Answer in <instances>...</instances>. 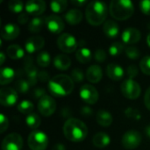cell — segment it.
<instances>
[{
    "label": "cell",
    "mask_w": 150,
    "mask_h": 150,
    "mask_svg": "<svg viewBox=\"0 0 150 150\" xmlns=\"http://www.w3.org/2000/svg\"><path fill=\"white\" fill-rule=\"evenodd\" d=\"M63 134L72 142H81L87 137L88 128L82 120L71 118L66 120L63 125Z\"/></svg>",
    "instance_id": "6da1fadb"
},
{
    "label": "cell",
    "mask_w": 150,
    "mask_h": 150,
    "mask_svg": "<svg viewBox=\"0 0 150 150\" xmlns=\"http://www.w3.org/2000/svg\"><path fill=\"white\" fill-rule=\"evenodd\" d=\"M75 84L71 76L64 74L56 75L49 80L48 89L52 95L57 98L68 96L74 90Z\"/></svg>",
    "instance_id": "7a4b0ae2"
},
{
    "label": "cell",
    "mask_w": 150,
    "mask_h": 150,
    "mask_svg": "<svg viewBox=\"0 0 150 150\" xmlns=\"http://www.w3.org/2000/svg\"><path fill=\"white\" fill-rule=\"evenodd\" d=\"M108 7L105 3L101 1H91L86 7L85 17L89 24L99 25L105 22Z\"/></svg>",
    "instance_id": "3957f363"
},
{
    "label": "cell",
    "mask_w": 150,
    "mask_h": 150,
    "mask_svg": "<svg viewBox=\"0 0 150 150\" xmlns=\"http://www.w3.org/2000/svg\"><path fill=\"white\" fill-rule=\"evenodd\" d=\"M109 12L116 20H126L134 12V5L129 0H112L110 3Z\"/></svg>",
    "instance_id": "277c9868"
},
{
    "label": "cell",
    "mask_w": 150,
    "mask_h": 150,
    "mask_svg": "<svg viewBox=\"0 0 150 150\" xmlns=\"http://www.w3.org/2000/svg\"><path fill=\"white\" fill-rule=\"evenodd\" d=\"M27 144L31 150H46L48 145V137L43 132L33 131L28 135Z\"/></svg>",
    "instance_id": "5b68a950"
},
{
    "label": "cell",
    "mask_w": 150,
    "mask_h": 150,
    "mask_svg": "<svg viewBox=\"0 0 150 150\" xmlns=\"http://www.w3.org/2000/svg\"><path fill=\"white\" fill-rule=\"evenodd\" d=\"M121 92L125 98L128 99H137L141 93L142 88L140 84L134 79H127L121 84Z\"/></svg>",
    "instance_id": "8992f818"
},
{
    "label": "cell",
    "mask_w": 150,
    "mask_h": 150,
    "mask_svg": "<svg viewBox=\"0 0 150 150\" xmlns=\"http://www.w3.org/2000/svg\"><path fill=\"white\" fill-rule=\"evenodd\" d=\"M57 46L64 53H73L76 50L77 41L72 34L65 33L58 37Z\"/></svg>",
    "instance_id": "52a82bcc"
},
{
    "label": "cell",
    "mask_w": 150,
    "mask_h": 150,
    "mask_svg": "<svg viewBox=\"0 0 150 150\" xmlns=\"http://www.w3.org/2000/svg\"><path fill=\"white\" fill-rule=\"evenodd\" d=\"M142 134L135 130H130L124 134L122 137V145L126 149H135L142 143Z\"/></svg>",
    "instance_id": "ba28073f"
},
{
    "label": "cell",
    "mask_w": 150,
    "mask_h": 150,
    "mask_svg": "<svg viewBox=\"0 0 150 150\" xmlns=\"http://www.w3.org/2000/svg\"><path fill=\"white\" fill-rule=\"evenodd\" d=\"M38 110L45 117L51 116L56 110V102L52 97L45 95L38 102Z\"/></svg>",
    "instance_id": "9c48e42d"
},
{
    "label": "cell",
    "mask_w": 150,
    "mask_h": 150,
    "mask_svg": "<svg viewBox=\"0 0 150 150\" xmlns=\"http://www.w3.org/2000/svg\"><path fill=\"white\" fill-rule=\"evenodd\" d=\"M23 139L17 133H11L4 137L2 142V150H21Z\"/></svg>",
    "instance_id": "30bf717a"
},
{
    "label": "cell",
    "mask_w": 150,
    "mask_h": 150,
    "mask_svg": "<svg viewBox=\"0 0 150 150\" xmlns=\"http://www.w3.org/2000/svg\"><path fill=\"white\" fill-rule=\"evenodd\" d=\"M18 92L11 87H4L0 90V103L6 107L13 106L18 101Z\"/></svg>",
    "instance_id": "8fae6325"
},
{
    "label": "cell",
    "mask_w": 150,
    "mask_h": 150,
    "mask_svg": "<svg viewBox=\"0 0 150 150\" xmlns=\"http://www.w3.org/2000/svg\"><path fill=\"white\" fill-rule=\"evenodd\" d=\"M98 92L91 84H83L80 89V98L89 105H94L98 100Z\"/></svg>",
    "instance_id": "7c38bea8"
},
{
    "label": "cell",
    "mask_w": 150,
    "mask_h": 150,
    "mask_svg": "<svg viewBox=\"0 0 150 150\" xmlns=\"http://www.w3.org/2000/svg\"><path fill=\"white\" fill-rule=\"evenodd\" d=\"M46 25L52 33H60L64 29V22L61 17L52 14L46 18Z\"/></svg>",
    "instance_id": "4fadbf2b"
},
{
    "label": "cell",
    "mask_w": 150,
    "mask_h": 150,
    "mask_svg": "<svg viewBox=\"0 0 150 150\" xmlns=\"http://www.w3.org/2000/svg\"><path fill=\"white\" fill-rule=\"evenodd\" d=\"M25 11L33 16H39L46 11V3L43 0H29L25 4Z\"/></svg>",
    "instance_id": "5bb4252c"
},
{
    "label": "cell",
    "mask_w": 150,
    "mask_h": 150,
    "mask_svg": "<svg viewBox=\"0 0 150 150\" xmlns=\"http://www.w3.org/2000/svg\"><path fill=\"white\" fill-rule=\"evenodd\" d=\"M45 45V40L43 37L34 35L28 38L25 41V49L28 53L33 54L43 48Z\"/></svg>",
    "instance_id": "9a60e30c"
},
{
    "label": "cell",
    "mask_w": 150,
    "mask_h": 150,
    "mask_svg": "<svg viewBox=\"0 0 150 150\" xmlns=\"http://www.w3.org/2000/svg\"><path fill=\"white\" fill-rule=\"evenodd\" d=\"M121 38L122 41L126 44H135L141 40L142 33L135 27H128L124 30Z\"/></svg>",
    "instance_id": "2e32d148"
},
{
    "label": "cell",
    "mask_w": 150,
    "mask_h": 150,
    "mask_svg": "<svg viewBox=\"0 0 150 150\" xmlns=\"http://www.w3.org/2000/svg\"><path fill=\"white\" fill-rule=\"evenodd\" d=\"M20 33V29L18 27V25H17L16 24H7L5 25L3 28H2V32H1V37L4 40H11L16 39Z\"/></svg>",
    "instance_id": "e0dca14e"
},
{
    "label": "cell",
    "mask_w": 150,
    "mask_h": 150,
    "mask_svg": "<svg viewBox=\"0 0 150 150\" xmlns=\"http://www.w3.org/2000/svg\"><path fill=\"white\" fill-rule=\"evenodd\" d=\"M106 73H107L108 77L113 81L121 80L125 75V72H124V69H122V67L115 62L109 63L107 65Z\"/></svg>",
    "instance_id": "ac0fdd59"
},
{
    "label": "cell",
    "mask_w": 150,
    "mask_h": 150,
    "mask_svg": "<svg viewBox=\"0 0 150 150\" xmlns=\"http://www.w3.org/2000/svg\"><path fill=\"white\" fill-rule=\"evenodd\" d=\"M103 77V71L100 66L94 64L88 68L86 71V78L92 83H98Z\"/></svg>",
    "instance_id": "d6986e66"
},
{
    "label": "cell",
    "mask_w": 150,
    "mask_h": 150,
    "mask_svg": "<svg viewBox=\"0 0 150 150\" xmlns=\"http://www.w3.org/2000/svg\"><path fill=\"white\" fill-rule=\"evenodd\" d=\"M103 31H104L105 34L107 37H109V38H116L119 35L120 27H119V25L115 21H112V20L109 19V20H107V21H105L104 23Z\"/></svg>",
    "instance_id": "ffe728a7"
},
{
    "label": "cell",
    "mask_w": 150,
    "mask_h": 150,
    "mask_svg": "<svg viewBox=\"0 0 150 150\" xmlns=\"http://www.w3.org/2000/svg\"><path fill=\"white\" fill-rule=\"evenodd\" d=\"M70 65L71 59L66 54H58L54 59V66L61 71L69 69Z\"/></svg>",
    "instance_id": "44dd1931"
},
{
    "label": "cell",
    "mask_w": 150,
    "mask_h": 150,
    "mask_svg": "<svg viewBox=\"0 0 150 150\" xmlns=\"http://www.w3.org/2000/svg\"><path fill=\"white\" fill-rule=\"evenodd\" d=\"M110 142H111L110 136L106 133H103V132L96 134L92 139L93 145L98 149H105L110 144Z\"/></svg>",
    "instance_id": "7402d4cb"
},
{
    "label": "cell",
    "mask_w": 150,
    "mask_h": 150,
    "mask_svg": "<svg viewBox=\"0 0 150 150\" xmlns=\"http://www.w3.org/2000/svg\"><path fill=\"white\" fill-rule=\"evenodd\" d=\"M96 119H97V122L101 127H110L112 125V121H113L112 114L108 111H105V110L98 111V113H97Z\"/></svg>",
    "instance_id": "603a6c76"
},
{
    "label": "cell",
    "mask_w": 150,
    "mask_h": 150,
    "mask_svg": "<svg viewBox=\"0 0 150 150\" xmlns=\"http://www.w3.org/2000/svg\"><path fill=\"white\" fill-rule=\"evenodd\" d=\"M83 17V12L80 10H78V9H71L70 11H69L65 14L64 18L70 25H77L82 21Z\"/></svg>",
    "instance_id": "cb8c5ba5"
},
{
    "label": "cell",
    "mask_w": 150,
    "mask_h": 150,
    "mask_svg": "<svg viewBox=\"0 0 150 150\" xmlns=\"http://www.w3.org/2000/svg\"><path fill=\"white\" fill-rule=\"evenodd\" d=\"M14 76L15 72L11 68H2L0 70V84L6 85L11 83L14 79Z\"/></svg>",
    "instance_id": "d4e9b609"
},
{
    "label": "cell",
    "mask_w": 150,
    "mask_h": 150,
    "mask_svg": "<svg viewBox=\"0 0 150 150\" xmlns=\"http://www.w3.org/2000/svg\"><path fill=\"white\" fill-rule=\"evenodd\" d=\"M76 60L83 64L90 62L92 59V53L87 47H81L76 50Z\"/></svg>",
    "instance_id": "484cf974"
},
{
    "label": "cell",
    "mask_w": 150,
    "mask_h": 150,
    "mask_svg": "<svg viewBox=\"0 0 150 150\" xmlns=\"http://www.w3.org/2000/svg\"><path fill=\"white\" fill-rule=\"evenodd\" d=\"M6 54L7 56L12 60H18L20 59L24 56L25 53L24 50L21 47L18 45H11L7 47L6 49Z\"/></svg>",
    "instance_id": "4316f807"
},
{
    "label": "cell",
    "mask_w": 150,
    "mask_h": 150,
    "mask_svg": "<svg viewBox=\"0 0 150 150\" xmlns=\"http://www.w3.org/2000/svg\"><path fill=\"white\" fill-rule=\"evenodd\" d=\"M44 25H46V18H34L28 24V30L32 33H39L42 30Z\"/></svg>",
    "instance_id": "83f0119b"
},
{
    "label": "cell",
    "mask_w": 150,
    "mask_h": 150,
    "mask_svg": "<svg viewBox=\"0 0 150 150\" xmlns=\"http://www.w3.org/2000/svg\"><path fill=\"white\" fill-rule=\"evenodd\" d=\"M25 123L27 125V127L31 129H36L40 127V123H41V120L40 118V116L34 112L30 113L29 115L26 116L25 119Z\"/></svg>",
    "instance_id": "f1b7e54d"
},
{
    "label": "cell",
    "mask_w": 150,
    "mask_h": 150,
    "mask_svg": "<svg viewBox=\"0 0 150 150\" xmlns=\"http://www.w3.org/2000/svg\"><path fill=\"white\" fill-rule=\"evenodd\" d=\"M51 10L54 13H62L68 7V2L66 0H54L50 3Z\"/></svg>",
    "instance_id": "f546056e"
},
{
    "label": "cell",
    "mask_w": 150,
    "mask_h": 150,
    "mask_svg": "<svg viewBox=\"0 0 150 150\" xmlns=\"http://www.w3.org/2000/svg\"><path fill=\"white\" fill-rule=\"evenodd\" d=\"M36 62H37V63H38L39 66L43 67V68H46V67H47L50 64V62H51L50 54L47 52L43 51V52L40 53L37 55Z\"/></svg>",
    "instance_id": "4dcf8cb0"
},
{
    "label": "cell",
    "mask_w": 150,
    "mask_h": 150,
    "mask_svg": "<svg viewBox=\"0 0 150 150\" xmlns=\"http://www.w3.org/2000/svg\"><path fill=\"white\" fill-rule=\"evenodd\" d=\"M33 108H34L33 104L29 100H24V101L20 102L18 105V112H20L23 114H26V115H29L30 113H32Z\"/></svg>",
    "instance_id": "1f68e13d"
},
{
    "label": "cell",
    "mask_w": 150,
    "mask_h": 150,
    "mask_svg": "<svg viewBox=\"0 0 150 150\" xmlns=\"http://www.w3.org/2000/svg\"><path fill=\"white\" fill-rule=\"evenodd\" d=\"M30 87L31 86H30L28 81L27 80H24V79H19L15 83V90L18 92L22 93V94L26 93L29 91Z\"/></svg>",
    "instance_id": "d6a6232c"
},
{
    "label": "cell",
    "mask_w": 150,
    "mask_h": 150,
    "mask_svg": "<svg viewBox=\"0 0 150 150\" xmlns=\"http://www.w3.org/2000/svg\"><path fill=\"white\" fill-rule=\"evenodd\" d=\"M23 3L20 0H11L8 3V8L14 13H20L23 10Z\"/></svg>",
    "instance_id": "836d02e7"
},
{
    "label": "cell",
    "mask_w": 150,
    "mask_h": 150,
    "mask_svg": "<svg viewBox=\"0 0 150 150\" xmlns=\"http://www.w3.org/2000/svg\"><path fill=\"white\" fill-rule=\"evenodd\" d=\"M124 46L120 42H114L112 43L110 47H109V53L112 56H118L120 55L123 50H124Z\"/></svg>",
    "instance_id": "e575fe53"
},
{
    "label": "cell",
    "mask_w": 150,
    "mask_h": 150,
    "mask_svg": "<svg viewBox=\"0 0 150 150\" xmlns=\"http://www.w3.org/2000/svg\"><path fill=\"white\" fill-rule=\"evenodd\" d=\"M140 68L144 74L150 76V55H146L141 60Z\"/></svg>",
    "instance_id": "d590c367"
},
{
    "label": "cell",
    "mask_w": 150,
    "mask_h": 150,
    "mask_svg": "<svg viewBox=\"0 0 150 150\" xmlns=\"http://www.w3.org/2000/svg\"><path fill=\"white\" fill-rule=\"evenodd\" d=\"M126 54H127V57L132 59V60L138 59L141 56L140 50L135 47H127L126 48Z\"/></svg>",
    "instance_id": "8d00e7d4"
},
{
    "label": "cell",
    "mask_w": 150,
    "mask_h": 150,
    "mask_svg": "<svg viewBox=\"0 0 150 150\" xmlns=\"http://www.w3.org/2000/svg\"><path fill=\"white\" fill-rule=\"evenodd\" d=\"M71 78L74 82H82L84 79V74L82 69H75L71 72Z\"/></svg>",
    "instance_id": "74e56055"
},
{
    "label": "cell",
    "mask_w": 150,
    "mask_h": 150,
    "mask_svg": "<svg viewBox=\"0 0 150 150\" xmlns=\"http://www.w3.org/2000/svg\"><path fill=\"white\" fill-rule=\"evenodd\" d=\"M126 115L129 118V119H133V120H139L141 118H142V115L140 113V112L134 108H127L126 110Z\"/></svg>",
    "instance_id": "f35d334b"
},
{
    "label": "cell",
    "mask_w": 150,
    "mask_h": 150,
    "mask_svg": "<svg viewBox=\"0 0 150 150\" xmlns=\"http://www.w3.org/2000/svg\"><path fill=\"white\" fill-rule=\"evenodd\" d=\"M9 127V120L8 118L4 115V114H1L0 115V133L3 134L4 133L7 128Z\"/></svg>",
    "instance_id": "ab89813d"
},
{
    "label": "cell",
    "mask_w": 150,
    "mask_h": 150,
    "mask_svg": "<svg viewBox=\"0 0 150 150\" xmlns=\"http://www.w3.org/2000/svg\"><path fill=\"white\" fill-rule=\"evenodd\" d=\"M127 75L129 79H134L138 75V68L134 64L128 66L127 69Z\"/></svg>",
    "instance_id": "60d3db41"
},
{
    "label": "cell",
    "mask_w": 150,
    "mask_h": 150,
    "mask_svg": "<svg viewBox=\"0 0 150 150\" xmlns=\"http://www.w3.org/2000/svg\"><path fill=\"white\" fill-rule=\"evenodd\" d=\"M95 59L97 62H103L106 60V53L104 49L102 48H98L96 50L95 52Z\"/></svg>",
    "instance_id": "b9f144b4"
},
{
    "label": "cell",
    "mask_w": 150,
    "mask_h": 150,
    "mask_svg": "<svg viewBox=\"0 0 150 150\" xmlns=\"http://www.w3.org/2000/svg\"><path fill=\"white\" fill-rule=\"evenodd\" d=\"M140 9L145 15H150V0L140 2Z\"/></svg>",
    "instance_id": "7bdbcfd3"
},
{
    "label": "cell",
    "mask_w": 150,
    "mask_h": 150,
    "mask_svg": "<svg viewBox=\"0 0 150 150\" xmlns=\"http://www.w3.org/2000/svg\"><path fill=\"white\" fill-rule=\"evenodd\" d=\"M46 94V91L43 88H37L33 91V97L36 99H40L41 98H43Z\"/></svg>",
    "instance_id": "ee69618b"
},
{
    "label": "cell",
    "mask_w": 150,
    "mask_h": 150,
    "mask_svg": "<svg viewBox=\"0 0 150 150\" xmlns=\"http://www.w3.org/2000/svg\"><path fill=\"white\" fill-rule=\"evenodd\" d=\"M38 80L42 81V82H46L47 80H49V75L47 71H41L38 73Z\"/></svg>",
    "instance_id": "f6af8a7d"
},
{
    "label": "cell",
    "mask_w": 150,
    "mask_h": 150,
    "mask_svg": "<svg viewBox=\"0 0 150 150\" xmlns=\"http://www.w3.org/2000/svg\"><path fill=\"white\" fill-rule=\"evenodd\" d=\"M144 103H145L147 109L150 111V87L146 91V93L144 96Z\"/></svg>",
    "instance_id": "bcb514c9"
},
{
    "label": "cell",
    "mask_w": 150,
    "mask_h": 150,
    "mask_svg": "<svg viewBox=\"0 0 150 150\" xmlns=\"http://www.w3.org/2000/svg\"><path fill=\"white\" fill-rule=\"evenodd\" d=\"M18 23H20L22 25L25 24L28 21V14H26V13H21V14H19V16L18 18Z\"/></svg>",
    "instance_id": "7dc6e473"
},
{
    "label": "cell",
    "mask_w": 150,
    "mask_h": 150,
    "mask_svg": "<svg viewBox=\"0 0 150 150\" xmlns=\"http://www.w3.org/2000/svg\"><path fill=\"white\" fill-rule=\"evenodd\" d=\"M71 3L74 5H76L77 7H80V6H83L86 3V1L85 0H73V1H71Z\"/></svg>",
    "instance_id": "c3c4849f"
},
{
    "label": "cell",
    "mask_w": 150,
    "mask_h": 150,
    "mask_svg": "<svg viewBox=\"0 0 150 150\" xmlns=\"http://www.w3.org/2000/svg\"><path fill=\"white\" fill-rule=\"evenodd\" d=\"M52 150H66V149H65V146H64L63 144L57 143V144H55V145L53 147Z\"/></svg>",
    "instance_id": "681fc988"
},
{
    "label": "cell",
    "mask_w": 150,
    "mask_h": 150,
    "mask_svg": "<svg viewBox=\"0 0 150 150\" xmlns=\"http://www.w3.org/2000/svg\"><path fill=\"white\" fill-rule=\"evenodd\" d=\"M145 133H146L147 136H149L150 138V125L146 127V128H145Z\"/></svg>",
    "instance_id": "f907efd6"
},
{
    "label": "cell",
    "mask_w": 150,
    "mask_h": 150,
    "mask_svg": "<svg viewBox=\"0 0 150 150\" xmlns=\"http://www.w3.org/2000/svg\"><path fill=\"white\" fill-rule=\"evenodd\" d=\"M0 58H1V62H0V64L2 65V64H4V58H5V56H4V54L2 52L1 54H0Z\"/></svg>",
    "instance_id": "816d5d0a"
},
{
    "label": "cell",
    "mask_w": 150,
    "mask_h": 150,
    "mask_svg": "<svg viewBox=\"0 0 150 150\" xmlns=\"http://www.w3.org/2000/svg\"><path fill=\"white\" fill-rule=\"evenodd\" d=\"M147 44L149 45V47H150V33H149V35L147 36Z\"/></svg>",
    "instance_id": "f5cc1de1"
}]
</instances>
